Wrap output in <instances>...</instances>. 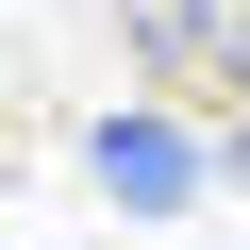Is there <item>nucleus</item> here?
<instances>
[{
    "label": "nucleus",
    "mask_w": 250,
    "mask_h": 250,
    "mask_svg": "<svg viewBox=\"0 0 250 250\" xmlns=\"http://www.w3.org/2000/svg\"><path fill=\"white\" fill-rule=\"evenodd\" d=\"M83 167H100L117 217H184V200H200V134H184V117H100Z\"/></svg>",
    "instance_id": "nucleus-1"
},
{
    "label": "nucleus",
    "mask_w": 250,
    "mask_h": 250,
    "mask_svg": "<svg viewBox=\"0 0 250 250\" xmlns=\"http://www.w3.org/2000/svg\"><path fill=\"white\" fill-rule=\"evenodd\" d=\"M233 17L250 0H117V50L134 83H233Z\"/></svg>",
    "instance_id": "nucleus-2"
},
{
    "label": "nucleus",
    "mask_w": 250,
    "mask_h": 250,
    "mask_svg": "<svg viewBox=\"0 0 250 250\" xmlns=\"http://www.w3.org/2000/svg\"><path fill=\"white\" fill-rule=\"evenodd\" d=\"M233 100H250V17H233Z\"/></svg>",
    "instance_id": "nucleus-3"
}]
</instances>
